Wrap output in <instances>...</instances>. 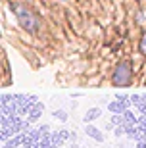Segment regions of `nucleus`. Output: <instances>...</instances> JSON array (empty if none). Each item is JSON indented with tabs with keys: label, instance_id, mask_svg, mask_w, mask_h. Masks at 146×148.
<instances>
[{
	"label": "nucleus",
	"instance_id": "obj_2",
	"mask_svg": "<svg viewBox=\"0 0 146 148\" xmlns=\"http://www.w3.org/2000/svg\"><path fill=\"white\" fill-rule=\"evenodd\" d=\"M131 81H133V64L129 60L119 62L112 73V83L115 87H129Z\"/></svg>",
	"mask_w": 146,
	"mask_h": 148
},
{
	"label": "nucleus",
	"instance_id": "obj_5",
	"mask_svg": "<svg viewBox=\"0 0 146 148\" xmlns=\"http://www.w3.org/2000/svg\"><path fill=\"white\" fill-rule=\"evenodd\" d=\"M100 115H102V110H100V108H90V110L85 114V123H90V121L98 119Z\"/></svg>",
	"mask_w": 146,
	"mask_h": 148
},
{
	"label": "nucleus",
	"instance_id": "obj_4",
	"mask_svg": "<svg viewBox=\"0 0 146 148\" xmlns=\"http://www.w3.org/2000/svg\"><path fill=\"white\" fill-rule=\"evenodd\" d=\"M108 110L112 112V114H125V112H127V106L121 104L119 100H115V102H110L108 104Z\"/></svg>",
	"mask_w": 146,
	"mask_h": 148
},
{
	"label": "nucleus",
	"instance_id": "obj_9",
	"mask_svg": "<svg viewBox=\"0 0 146 148\" xmlns=\"http://www.w3.org/2000/svg\"><path fill=\"white\" fill-rule=\"evenodd\" d=\"M112 123H115V125H121V123H123V117H121V115H117V114H115L114 117H112Z\"/></svg>",
	"mask_w": 146,
	"mask_h": 148
},
{
	"label": "nucleus",
	"instance_id": "obj_10",
	"mask_svg": "<svg viewBox=\"0 0 146 148\" xmlns=\"http://www.w3.org/2000/svg\"><path fill=\"white\" fill-rule=\"evenodd\" d=\"M114 133H115V137H121V135H125V127H117Z\"/></svg>",
	"mask_w": 146,
	"mask_h": 148
},
{
	"label": "nucleus",
	"instance_id": "obj_11",
	"mask_svg": "<svg viewBox=\"0 0 146 148\" xmlns=\"http://www.w3.org/2000/svg\"><path fill=\"white\" fill-rule=\"evenodd\" d=\"M136 148H146V138H142V140H138V144H136Z\"/></svg>",
	"mask_w": 146,
	"mask_h": 148
},
{
	"label": "nucleus",
	"instance_id": "obj_8",
	"mask_svg": "<svg viewBox=\"0 0 146 148\" xmlns=\"http://www.w3.org/2000/svg\"><path fill=\"white\" fill-rule=\"evenodd\" d=\"M58 137L62 138V140H67V138H69L71 135H69V131H65V129H62V131L58 133Z\"/></svg>",
	"mask_w": 146,
	"mask_h": 148
},
{
	"label": "nucleus",
	"instance_id": "obj_3",
	"mask_svg": "<svg viewBox=\"0 0 146 148\" xmlns=\"http://www.w3.org/2000/svg\"><path fill=\"white\" fill-rule=\"evenodd\" d=\"M85 133H87L90 138H94V140H98V143H102L104 140V135L100 133V129L94 125H90V123H87V129H85Z\"/></svg>",
	"mask_w": 146,
	"mask_h": 148
},
{
	"label": "nucleus",
	"instance_id": "obj_1",
	"mask_svg": "<svg viewBox=\"0 0 146 148\" xmlns=\"http://www.w3.org/2000/svg\"><path fill=\"white\" fill-rule=\"evenodd\" d=\"M10 10L14 12L16 19L19 21V25H21L27 33H35V31H38L40 21H38L37 14H35V12H33L27 4L17 2V0H12V2H10Z\"/></svg>",
	"mask_w": 146,
	"mask_h": 148
},
{
	"label": "nucleus",
	"instance_id": "obj_7",
	"mask_svg": "<svg viewBox=\"0 0 146 148\" xmlns=\"http://www.w3.org/2000/svg\"><path fill=\"white\" fill-rule=\"evenodd\" d=\"M52 115H54L56 119H60V121H67V114H65L64 110H56Z\"/></svg>",
	"mask_w": 146,
	"mask_h": 148
},
{
	"label": "nucleus",
	"instance_id": "obj_6",
	"mask_svg": "<svg viewBox=\"0 0 146 148\" xmlns=\"http://www.w3.org/2000/svg\"><path fill=\"white\" fill-rule=\"evenodd\" d=\"M138 50H141V54H144V56H146V31L142 33V37H141V42H138Z\"/></svg>",
	"mask_w": 146,
	"mask_h": 148
}]
</instances>
